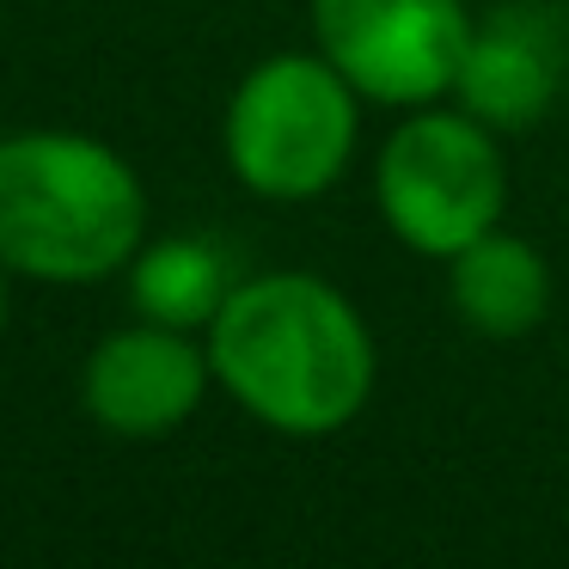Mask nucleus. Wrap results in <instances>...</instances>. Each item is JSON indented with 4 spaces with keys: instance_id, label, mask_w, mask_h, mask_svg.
<instances>
[{
    "instance_id": "423d86ee",
    "label": "nucleus",
    "mask_w": 569,
    "mask_h": 569,
    "mask_svg": "<svg viewBox=\"0 0 569 569\" xmlns=\"http://www.w3.org/2000/svg\"><path fill=\"white\" fill-rule=\"evenodd\" d=\"M209 380V349L190 343V331L148 319L92 349L80 392H87V410L99 429L123 435V441H153V435H172L202 405Z\"/></svg>"
},
{
    "instance_id": "1a4fd4ad",
    "label": "nucleus",
    "mask_w": 569,
    "mask_h": 569,
    "mask_svg": "<svg viewBox=\"0 0 569 569\" xmlns=\"http://www.w3.org/2000/svg\"><path fill=\"white\" fill-rule=\"evenodd\" d=\"M129 295H136L141 319L172 325V331H197V325H214V312L233 295V276H227V258L202 239H160L136 258V276H129Z\"/></svg>"
},
{
    "instance_id": "20e7f679",
    "label": "nucleus",
    "mask_w": 569,
    "mask_h": 569,
    "mask_svg": "<svg viewBox=\"0 0 569 569\" xmlns=\"http://www.w3.org/2000/svg\"><path fill=\"white\" fill-rule=\"evenodd\" d=\"M361 92L312 56H270L233 87L227 166L263 202H312L349 172L361 136Z\"/></svg>"
},
{
    "instance_id": "7ed1b4c3",
    "label": "nucleus",
    "mask_w": 569,
    "mask_h": 569,
    "mask_svg": "<svg viewBox=\"0 0 569 569\" xmlns=\"http://www.w3.org/2000/svg\"><path fill=\"white\" fill-rule=\"evenodd\" d=\"M373 202L398 246L447 263L508 214L502 136L459 104H417L380 141Z\"/></svg>"
},
{
    "instance_id": "9d476101",
    "label": "nucleus",
    "mask_w": 569,
    "mask_h": 569,
    "mask_svg": "<svg viewBox=\"0 0 569 569\" xmlns=\"http://www.w3.org/2000/svg\"><path fill=\"white\" fill-rule=\"evenodd\" d=\"M0 307H7V300H0Z\"/></svg>"
},
{
    "instance_id": "0eeeda50",
    "label": "nucleus",
    "mask_w": 569,
    "mask_h": 569,
    "mask_svg": "<svg viewBox=\"0 0 569 569\" xmlns=\"http://www.w3.org/2000/svg\"><path fill=\"white\" fill-rule=\"evenodd\" d=\"M557 87H563V38H557L551 13L539 7H496L490 19L471 26L466 62L453 80V104L490 123L496 136L532 129L551 111Z\"/></svg>"
},
{
    "instance_id": "6e6552de",
    "label": "nucleus",
    "mask_w": 569,
    "mask_h": 569,
    "mask_svg": "<svg viewBox=\"0 0 569 569\" xmlns=\"http://www.w3.org/2000/svg\"><path fill=\"white\" fill-rule=\"evenodd\" d=\"M551 295L557 288L545 251L508 227H490L483 239L447 258V300H453L459 325L471 337H490V343L532 337L551 312Z\"/></svg>"
},
{
    "instance_id": "39448f33",
    "label": "nucleus",
    "mask_w": 569,
    "mask_h": 569,
    "mask_svg": "<svg viewBox=\"0 0 569 569\" xmlns=\"http://www.w3.org/2000/svg\"><path fill=\"white\" fill-rule=\"evenodd\" d=\"M319 56L386 111L453 99L471 43L466 0H307Z\"/></svg>"
},
{
    "instance_id": "f03ea898",
    "label": "nucleus",
    "mask_w": 569,
    "mask_h": 569,
    "mask_svg": "<svg viewBox=\"0 0 569 569\" xmlns=\"http://www.w3.org/2000/svg\"><path fill=\"white\" fill-rule=\"evenodd\" d=\"M148 227L141 178L87 136L0 141V263L38 282L123 270Z\"/></svg>"
},
{
    "instance_id": "f257e3e1",
    "label": "nucleus",
    "mask_w": 569,
    "mask_h": 569,
    "mask_svg": "<svg viewBox=\"0 0 569 569\" xmlns=\"http://www.w3.org/2000/svg\"><path fill=\"white\" fill-rule=\"evenodd\" d=\"M209 368L263 429L325 441L368 410L380 349L343 288L307 270L233 282L209 325Z\"/></svg>"
}]
</instances>
